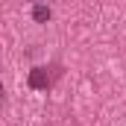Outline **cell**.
I'll list each match as a JSON object with an SVG mask.
<instances>
[{
  "instance_id": "obj_1",
  "label": "cell",
  "mask_w": 126,
  "mask_h": 126,
  "mask_svg": "<svg viewBox=\"0 0 126 126\" xmlns=\"http://www.w3.org/2000/svg\"><path fill=\"white\" fill-rule=\"evenodd\" d=\"M62 76V67L59 64H50V67H44V64H38V67H32L30 70V88L35 91H47L50 85H53V79H59Z\"/></svg>"
},
{
  "instance_id": "obj_2",
  "label": "cell",
  "mask_w": 126,
  "mask_h": 126,
  "mask_svg": "<svg viewBox=\"0 0 126 126\" xmlns=\"http://www.w3.org/2000/svg\"><path fill=\"white\" fill-rule=\"evenodd\" d=\"M50 18H53V12H50L47 0H32V21L35 24H47Z\"/></svg>"
}]
</instances>
